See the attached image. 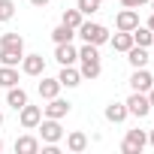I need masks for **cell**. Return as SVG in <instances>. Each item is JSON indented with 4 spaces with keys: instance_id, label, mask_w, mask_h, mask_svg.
<instances>
[{
    "instance_id": "cell-15",
    "label": "cell",
    "mask_w": 154,
    "mask_h": 154,
    "mask_svg": "<svg viewBox=\"0 0 154 154\" xmlns=\"http://www.w3.org/2000/svg\"><path fill=\"white\" fill-rule=\"evenodd\" d=\"M88 148V136L82 133V130H72L69 136H66V151H72V154H82Z\"/></svg>"
},
{
    "instance_id": "cell-30",
    "label": "cell",
    "mask_w": 154,
    "mask_h": 154,
    "mask_svg": "<svg viewBox=\"0 0 154 154\" xmlns=\"http://www.w3.org/2000/svg\"><path fill=\"white\" fill-rule=\"evenodd\" d=\"M30 3H33V6H45V3H48V0H30Z\"/></svg>"
},
{
    "instance_id": "cell-24",
    "label": "cell",
    "mask_w": 154,
    "mask_h": 154,
    "mask_svg": "<svg viewBox=\"0 0 154 154\" xmlns=\"http://www.w3.org/2000/svg\"><path fill=\"white\" fill-rule=\"evenodd\" d=\"M72 36H75V30H72V27H66V24H57V27L51 30L54 45H57V42H72Z\"/></svg>"
},
{
    "instance_id": "cell-35",
    "label": "cell",
    "mask_w": 154,
    "mask_h": 154,
    "mask_svg": "<svg viewBox=\"0 0 154 154\" xmlns=\"http://www.w3.org/2000/svg\"><path fill=\"white\" fill-rule=\"evenodd\" d=\"M148 3H151V9H154V0H148Z\"/></svg>"
},
{
    "instance_id": "cell-9",
    "label": "cell",
    "mask_w": 154,
    "mask_h": 154,
    "mask_svg": "<svg viewBox=\"0 0 154 154\" xmlns=\"http://www.w3.org/2000/svg\"><path fill=\"white\" fill-rule=\"evenodd\" d=\"M21 72L24 75H42L45 72V57L42 54H24L21 57Z\"/></svg>"
},
{
    "instance_id": "cell-33",
    "label": "cell",
    "mask_w": 154,
    "mask_h": 154,
    "mask_svg": "<svg viewBox=\"0 0 154 154\" xmlns=\"http://www.w3.org/2000/svg\"><path fill=\"white\" fill-rule=\"evenodd\" d=\"M0 127H3V112H0Z\"/></svg>"
},
{
    "instance_id": "cell-6",
    "label": "cell",
    "mask_w": 154,
    "mask_h": 154,
    "mask_svg": "<svg viewBox=\"0 0 154 154\" xmlns=\"http://www.w3.org/2000/svg\"><path fill=\"white\" fill-rule=\"evenodd\" d=\"M18 121H21L24 130H36V124L42 121V106H30V103H24V106L18 109Z\"/></svg>"
},
{
    "instance_id": "cell-28",
    "label": "cell",
    "mask_w": 154,
    "mask_h": 154,
    "mask_svg": "<svg viewBox=\"0 0 154 154\" xmlns=\"http://www.w3.org/2000/svg\"><path fill=\"white\" fill-rule=\"evenodd\" d=\"M121 3L127 6V9H139V6H145L148 0H121Z\"/></svg>"
},
{
    "instance_id": "cell-22",
    "label": "cell",
    "mask_w": 154,
    "mask_h": 154,
    "mask_svg": "<svg viewBox=\"0 0 154 154\" xmlns=\"http://www.w3.org/2000/svg\"><path fill=\"white\" fill-rule=\"evenodd\" d=\"M18 85V69L15 66H0V88H12Z\"/></svg>"
},
{
    "instance_id": "cell-12",
    "label": "cell",
    "mask_w": 154,
    "mask_h": 154,
    "mask_svg": "<svg viewBox=\"0 0 154 154\" xmlns=\"http://www.w3.org/2000/svg\"><path fill=\"white\" fill-rule=\"evenodd\" d=\"M124 54H127V60H130V66H133V69L148 66V48H145V45H136V42H133Z\"/></svg>"
},
{
    "instance_id": "cell-10",
    "label": "cell",
    "mask_w": 154,
    "mask_h": 154,
    "mask_svg": "<svg viewBox=\"0 0 154 154\" xmlns=\"http://www.w3.org/2000/svg\"><path fill=\"white\" fill-rule=\"evenodd\" d=\"M154 85V75L145 69V66H139V69H133V75H130V88L133 91H142V94H148V88Z\"/></svg>"
},
{
    "instance_id": "cell-31",
    "label": "cell",
    "mask_w": 154,
    "mask_h": 154,
    "mask_svg": "<svg viewBox=\"0 0 154 154\" xmlns=\"http://www.w3.org/2000/svg\"><path fill=\"white\" fill-rule=\"evenodd\" d=\"M145 27H151V30H154V12H151V18H148V24H145Z\"/></svg>"
},
{
    "instance_id": "cell-37",
    "label": "cell",
    "mask_w": 154,
    "mask_h": 154,
    "mask_svg": "<svg viewBox=\"0 0 154 154\" xmlns=\"http://www.w3.org/2000/svg\"><path fill=\"white\" fill-rule=\"evenodd\" d=\"M100 3H103V0H100Z\"/></svg>"
},
{
    "instance_id": "cell-11",
    "label": "cell",
    "mask_w": 154,
    "mask_h": 154,
    "mask_svg": "<svg viewBox=\"0 0 154 154\" xmlns=\"http://www.w3.org/2000/svg\"><path fill=\"white\" fill-rule=\"evenodd\" d=\"M136 24H139V12H136V9H127V6H124V9L115 15V27H118V30H133Z\"/></svg>"
},
{
    "instance_id": "cell-16",
    "label": "cell",
    "mask_w": 154,
    "mask_h": 154,
    "mask_svg": "<svg viewBox=\"0 0 154 154\" xmlns=\"http://www.w3.org/2000/svg\"><path fill=\"white\" fill-rule=\"evenodd\" d=\"M130 33H133V42H136V45H145V48H148V45H154V30H151V27L136 24Z\"/></svg>"
},
{
    "instance_id": "cell-5",
    "label": "cell",
    "mask_w": 154,
    "mask_h": 154,
    "mask_svg": "<svg viewBox=\"0 0 154 154\" xmlns=\"http://www.w3.org/2000/svg\"><path fill=\"white\" fill-rule=\"evenodd\" d=\"M145 145H148V133L145 130H127V136L121 142V151L124 154H142Z\"/></svg>"
},
{
    "instance_id": "cell-29",
    "label": "cell",
    "mask_w": 154,
    "mask_h": 154,
    "mask_svg": "<svg viewBox=\"0 0 154 154\" xmlns=\"http://www.w3.org/2000/svg\"><path fill=\"white\" fill-rule=\"evenodd\" d=\"M148 103H151V106H154V85H151V88H148Z\"/></svg>"
},
{
    "instance_id": "cell-13",
    "label": "cell",
    "mask_w": 154,
    "mask_h": 154,
    "mask_svg": "<svg viewBox=\"0 0 154 154\" xmlns=\"http://www.w3.org/2000/svg\"><path fill=\"white\" fill-rule=\"evenodd\" d=\"M57 82H60V88H79L82 85V72L75 69V63L72 66H63L60 75H57Z\"/></svg>"
},
{
    "instance_id": "cell-8",
    "label": "cell",
    "mask_w": 154,
    "mask_h": 154,
    "mask_svg": "<svg viewBox=\"0 0 154 154\" xmlns=\"http://www.w3.org/2000/svg\"><path fill=\"white\" fill-rule=\"evenodd\" d=\"M54 60H57L60 66H72L75 60H79V48H75L72 42H57V48H54Z\"/></svg>"
},
{
    "instance_id": "cell-27",
    "label": "cell",
    "mask_w": 154,
    "mask_h": 154,
    "mask_svg": "<svg viewBox=\"0 0 154 154\" xmlns=\"http://www.w3.org/2000/svg\"><path fill=\"white\" fill-rule=\"evenodd\" d=\"M15 15V3L12 0H0V21H9Z\"/></svg>"
},
{
    "instance_id": "cell-23",
    "label": "cell",
    "mask_w": 154,
    "mask_h": 154,
    "mask_svg": "<svg viewBox=\"0 0 154 154\" xmlns=\"http://www.w3.org/2000/svg\"><path fill=\"white\" fill-rule=\"evenodd\" d=\"M82 21H85V15H82L79 9H63V15H60V24H66V27H72V30L79 27Z\"/></svg>"
},
{
    "instance_id": "cell-25",
    "label": "cell",
    "mask_w": 154,
    "mask_h": 154,
    "mask_svg": "<svg viewBox=\"0 0 154 154\" xmlns=\"http://www.w3.org/2000/svg\"><path fill=\"white\" fill-rule=\"evenodd\" d=\"M0 48H21L24 51V39L18 33H3L0 36Z\"/></svg>"
},
{
    "instance_id": "cell-2",
    "label": "cell",
    "mask_w": 154,
    "mask_h": 154,
    "mask_svg": "<svg viewBox=\"0 0 154 154\" xmlns=\"http://www.w3.org/2000/svg\"><path fill=\"white\" fill-rule=\"evenodd\" d=\"M75 33H79L85 42H91V45H103V42H109V30H106L103 24H97V21H82L79 27H75Z\"/></svg>"
},
{
    "instance_id": "cell-1",
    "label": "cell",
    "mask_w": 154,
    "mask_h": 154,
    "mask_svg": "<svg viewBox=\"0 0 154 154\" xmlns=\"http://www.w3.org/2000/svg\"><path fill=\"white\" fill-rule=\"evenodd\" d=\"M79 72H82V79H97V75L103 72V66H100V51H97V45L85 42V45L79 48Z\"/></svg>"
},
{
    "instance_id": "cell-36",
    "label": "cell",
    "mask_w": 154,
    "mask_h": 154,
    "mask_svg": "<svg viewBox=\"0 0 154 154\" xmlns=\"http://www.w3.org/2000/svg\"><path fill=\"white\" fill-rule=\"evenodd\" d=\"M151 115H154V106H151Z\"/></svg>"
},
{
    "instance_id": "cell-14",
    "label": "cell",
    "mask_w": 154,
    "mask_h": 154,
    "mask_svg": "<svg viewBox=\"0 0 154 154\" xmlns=\"http://www.w3.org/2000/svg\"><path fill=\"white\" fill-rule=\"evenodd\" d=\"M24 103H27V91H24V88H18V85L6 88V106H12V109L18 112Z\"/></svg>"
},
{
    "instance_id": "cell-21",
    "label": "cell",
    "mask_w": 154,
    "mask_h": 154,
    "mask_svg": "<svg viewBox=\"0 0 154 154\" xmlns=\"http://www.w3.org/2000/svg\"><path fill=\"white\" fill-rule=\"evenodd\" d=\"M21 57H24L21 48H0V63H3V66H18Z\"/></svg>"
},
{
    "instance_id": "cell-17",
    "label": "cell",
    "mask_w": 154,
    "mask_h": 154,
    "mask_svg": "<svg viewBox=\"0 0 154 154\" xmlns=\"http://www.w3.org/2000/svg\"><path fill=\"white\" fill-rule=\"evenodd\" d=\"M36 151H39L36 136H18L15 139V154H36Z\"/></svg>"
},
{
    "instance_id": "cell-18",
    "label": "cell",
    "mask_w": 154,
    "mask_h": 154,
    "mask_svg": "<svg viewBox=\"0 0 154 154\" xmlns=\"http://www.w3.org/2000/svg\"><path fill=\"white\" fill-rule=\"evenodd\" d=\"M109 42H112L115 51H127V48L133 45V33H130V30H118L115 36H109Z\"/></svg>"
},
{
    "instance_id": "cell-4",
    "label": "cell",
    "mask_w": 154,
    "mask_h": 154,
    "mask_svg": "<svg viewBox=\"0 0 154 154\" xmlns=\"http://www.w3.org/2000/svg\"><path fill=\"white\" fill-rule=\"evenodd\" d=\"M127 115H133V118H145V115H151V103H148V94H142V91H133L130 97H127Z\"/></svg>"
},
{
    "instance_id": "cell-32",
    "label": "cell",
    "mask_w": 154,
    "mask_h": 154,
    "mask_svg": "<svg viewBox=\"0 0 154 154\" xmlns=\"http://www.w3.org/2000/svg\"><path fill=\"white\" fill-rule=\"evenodd\" d=\"M148 145H151V148H154V130H151V133H148Z\"/></svg>"
},
{
    "instance_id": "cell-3",
    "label": "cell",
    "mask_w": 154,
    "mask_h": 154,
    "mask_svg": "<svg viewBox=\"0 0 154 154\" xmlns=\"http://www.w3.org/2000/svg\"><path fill=\"white\" fill-rule=\"evenodd\" d=\"M36 130H39L42 145H51V142H60V139H63V127H60L57 118H42V121L36 124Z\"/></svg>"
},
{
    "instance_id": "cell-19",
    "label": "cell",
    "mask_w": 154,
    "mask_h": 154,
    "mask_svg": "<svg viewBox=\"0 0 154 154\" xmlns=\"http://www.w3.org/2000/svg\"><path fill=\"white\" fill-rule=\"evenodd\" d=\"M36 91H39V97H42V100H51V97H57V94H60V82H57V79H42Z\"/></svg>"
},
{
    "instance_id": "cell-7",
    "label": "cell",
    "mask_w": 154,
    "mask_h": 154,
    "mask_svg": "<svg viewBox=\"0 0 154 154\" xmlns=\"http://www.w3.org/2000/svg\"><path fill=\"white\" fill-rule=\"evenodd\" d=\"M69 109H72V103L69 100H60V97H51L48 100V106H42V118H66L69 115Z\"/></svg>"
},
{
    "instance_id": "cell-26",
    "label": "cell",
    "mask_w": 154,
    "mask_h": 154,
    "mask_svg": "<svg viewBox=\"0 0 154 154\" xmlns=\"http://www.w3.org/2000/svg\"><path fill=\"white\" fill-rule=\"evenodd\" d=\"M75 9H79L82 15H94V12L100 9V0H79V3H75Z\"/></svg>"
},
{
    "instance_id": "cell-34",
    "label": "cell",
    "mask_w": 154,
    "mask_h": 154,
    "mask_svg": "<svg viewBox=\"0 0 154 154\" xmlns=\"http://www.w3.org/2000/svg\"><path fill=\"white\" fill-rule=\"evenodd\" d=\"M0 151H3V139H0Z\"/></svg>"
},
{
    "instance_id": "cell-20",
    "label": "cell",
    "mask_w": 154,
    "mask_h": 154,
    "mask_svg": "<svg viewBox=\"0 0 154 154\" xmlns=\"http://www.w3.org/2000/svg\"><path fill=\"white\" fill-rule=\"evenodd\" d=\"M106 121H112V124L127 121V106H124V103H109V106H106Z\"/></svg>"
}]
</instances>
